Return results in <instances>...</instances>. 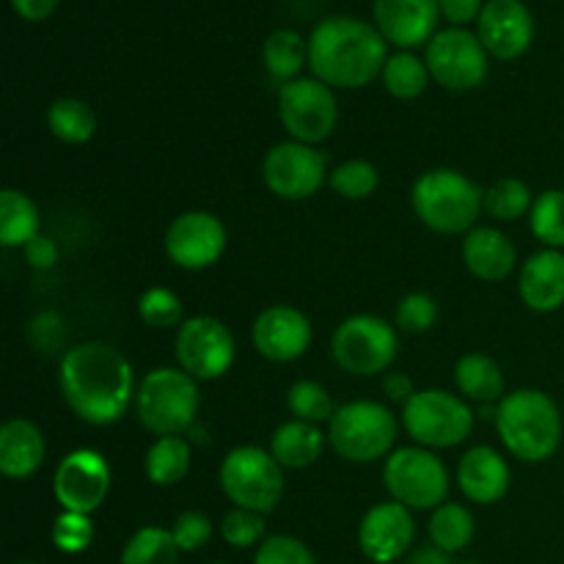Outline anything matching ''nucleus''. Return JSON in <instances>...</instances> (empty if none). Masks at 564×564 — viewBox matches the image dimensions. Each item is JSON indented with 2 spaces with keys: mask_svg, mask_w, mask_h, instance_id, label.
<instances>
[{
  "mask_svg": "<svg viewBox=\"0 0 564 564\" xmlns=\"http://www.w3.org/2000/svg\"><path fill=\"white\" fill-rule=\"evenodd\" d=\"M132 367L116 347L105 341L77 345L61 358V394L83 422H119L132 402Z\"/></svg>",
  "mask_w": 564,
  "mask_h": 564,
  "instance_id": "1",
  "label": "nucleus"
},
{
  "mask_svg": "<svg viewBox=\"0 0 564 564\" xmlns=\"http://www.w3.org/2000/svg\"><path fill=\"white\" fill-rule=\"evenodd\" d=\"M386 39L358 17H328L308 39V64L317 80L334 88H364L383 75Z\"/></svg>",
  "mask_w": 564,
  "mask_h": 564,
  "instance_id": "2",
  "label": "nucleus"
},
{
  "mask_svg": "<svg viewBox=\"0 0 564 564\" xmlns=\"http://www.w3.org/2000/svg\"><path fill=\"white\" fill-rule=\"evenodd\" d=\"M501 444L523 463H543L562 444V413L549 394L518 389L496 408Z\"/></svg>",
  "mask_w": 564,
  "mask_h": 564,
  "instance_id": "3",
  "label": "nucleus"
},
{
  "mask_svg": "<svg viewBox=\"0 0 564 564\" xmlns=\"http://www.w3.org/2000/svg\"><path fill=\"white\" fill-rule=\"evenodd\" d=\"M485 193L468 176L452 169H435L413 185V209L419 220L441 235H463L477 224Z\"/></svg>",
  "mask_w": 564,
  "mask_h": 564,
  "instance_id": "4",
  "label": "nucleus"
},
{
  "mask_svg": "<svg viewBox=\"0 0 564 564\" xmlns=\"http://www.w3.org/2000/svg\"><path fill=\"white\" fill-rule=\"evenodd\" d=\"M135 413L149 433L182 435L193 427L198 413L196 378L185 369H154L141 380L135 391Z\"/></svg>",
  "mask_w": 564,
  "mask_h": 564,
  "instance_id": "5",
  "label": "nucleus"
},
{
  "mask_svg": "<svg viewBox=\"0 0 564 564\" xmlns=\"http://www.w3.org/2000/svg\"><path fill=\"white\" fill-rule=\"evenodd\" d=\"M220 488L237 510L270 516L284 496L281 463L259 446H237L220 466Z\"/></svg>",
  "mask_w": 564,
  "mask_h": 564,
  "instance_id": "6",
  "label": "nucleus"
},
{
  "mask_svg": "<svg viewBox=\"0 0 564 564\" xmlns=\"http://www.w3.org/2000/svg\"><path fill=\"white\" fill-rule=\"evenodd\" d=\"M328 438L336 455L345 460L375 463L389 455V449L394 446L397 419L380 402H350V405H341L330 419Z\"/></svg>",
  "mask_w": 564,
  "mask_h": 564,
  "instance_id": "7",
  "label": "nucleus"
},
{
  "mask_svg": "<svg viewBox=\"0 0 564 564\" xmlns=\"http://www.w3.org/2000/svg\"><path fill=\"white\" fill-rule=\"evenodd\" d=\"M408 435L430 449H452L474 430V413L460 397L441 389L416 391L402 408Z\"/></svg>",
  "mask_w": 564,
  "mask_h": 564,
  "instance_id": "8",
  "label": "nucleus"
},
{
  "mask_svg": "<svg viewBox=\"0 0 564 564\" xmlns=\"http://www.w3.org/2000/svg\"><path fill=\"white\" fill-rule=\"evenodd\" d=\"M330 352L345 372L372 378L394 364L397 352H400V339L383 317L356 314L336 328Z\"/></svg>",
  "mask_w": 564,
  "mask_h": 564,
  "instance_id": "9",
  "label": "nucleus"
},
{
  "mask_svg": "<svg viewBox=\"0 0 564 564\" xmlns=\"http://www.w3.org/2000/svg\"><path fill=\"white\" fill-rule=\"evenodd\" d=\"M383 482L394 501L408 510H438L449 494L446 466L427 449L405 446L386 460Z\"/></svg>",
  "mask_w": 564,
  "mask_h": 564,
  "instance_id": "10",
  "label": "nucleus"
},
{
  "mask_svg": "<svg viewBox=\"0 0 564 564\" xmlns=\"http://www.w3.org/2000/svg\"><path fill=\"white\" fill-rule=\"evenodd\" d=\"M279 119L297 143H319L336 130L339 108L330 86L317 77H297L281 86Z\"/></svg>",
  "mask_w": 564,
  "mask_h": 564,
  "instance_id": "11",
  "label": "nucleus"
},
{
  "mask_svg": "<svg viewBox=\"0 0 564 564\" xmlns=\"http://www.w3.org/2000/svg\"><path fill=\"white\" fill-rule=\"evenodd\" d=\"M424 64L441 86L471 91L488 75V50L466 28H446L430 39Z\"/></svg>",
  "mask_w": 564,
  "mask_h": 564,
  "instance_id": "12",
  "label": "nucleus"
},
{
  "mask_svg": "<svg viewBox=\"0 0 564 564\" xmlns=\"http://www.w3.org/2000/svg\"><path fill=\"white\" fill-rule=\"evenodd\" d=\"M176 361L191 378L215 380L235 361V336L220 319L191 317L176 334Z\"/></svg>",
  "mask_w": 564,
  "mask_h": 564,
  "instance_id": "13",
  "label": "nucleus"
},
{
  "mask_svg": "<svg viewBox=\"0 0 564 564\" xmlns=\"http://www.w3.org/2000/svg\"><path fill=\"white\" fill-rule=\"evenodd\" d=\"M264 185L286 202H303L314 196L325 182V158L308 143L284 141L264 158Z\"/></svg>",
  "mask_w": 564,
  "mask_h": 564,
  "instance_id": "14",
  "label": "nucleus"
},
{
  "mask_svg": "<svg viewBox=\"0 0 564 564\" xmlns=\"http://www.w3.org/2000/svg\"><path fill=\"white\" fill-rule=\"evenodd\" d=\"M53 490L64 512L91 516L110 490V468L102 455L91 449H77L61 460L55 471Z\"/></svg>",
  "mask_w": 564,
  "mask_h": 564,
  "instance_id": "15",
  "label": "nucleus"
},
{
  "mask_svg": "<svg viewBox=\"0 0 564 564\" xmlns=\"http://www.w3.org/2000/svg\"><path fill=\"white\" fill-rule=\"evenodd\" d=\"M226 226L209 213H185L165 231V253L176 268L204 270L220 259Z\"/></svg>",
  "mask_w": 564,
  "mask_h": 564,
  "instance_id": "16",
  "label": "nucleus"
},
{
  "mask_svg": "<svg viewBox=\"0 0 564 564\" xmlns=\"http://www.w3.org/2000/svg\"><path fill=\"white\" fill-rule=\"evenodd\" d=\"M413 538H416V523H413L411 510L400 501L375 505L358 529V545L364 556L375 564H391L405 556Z\"/></svg>",
  "mask_w": 564,
  "mask_h": 564,
  "instance_id": "17",
  "label": "nucleus"
},
{
  "mask_svg": "<svg viewBox=\"0 0 564 564\" xmlns=\"http://www.w3.org/2000/svg\"><path fill=\"white\" fill-rule=\"evenodd\" d=\"M479 42L496 58H521L534 39L532 11L523 0H488L477 20Z\"/></svg>",
  "mask_w": 564,
  "mask_h": 564,
  "instance_id": "18",
  "label": "nucleus"
},
{
  "mask_svg": "<svg viewBox=\"0 0 564 564\" xmlns=\"http://www.w3.org/2000/svg\"><path fill=\"white\" fill-rule=\"evenodd\" d=\"M312 345V323L292 306H270L253 323V347L275 364L301 358Z\"/></svg>",
  "mask_w": 564,
  "mask_h": 564,
  "instance_id": "19",
  "label": "nucleus"
},
{
  "mask_svg": "<svg viewBox=\"0 0 564 564\" xmlns=\"http://www.w3.org/2000/svg\"><path fill=\"white\" fill-rule=\"evenodd\" d=\"M375 22L386 42L397 47H419L435 36L441 0H375Z\"/></svg>",
  "mask_w": 564,
  "mask_h": 564,
  "instance_id": "20",
  "label": "nucleus"
},
{
  "mask_svg": "<svg viewBox=\"0 0 564 564\" xmlns=\"http://www.w3.org/2000/svg\"><path fill=\"white\" fill-rule=\"evenodd\" d=\"M457 482L474 505H496L510 490V466L490 446H474L463 455Z\"/></svg>",
  "mask_w": 564,
  "mask_h": 564,
  "instance_id": "21",
  "label": "nucleus"
},
{
  "mask_svg": "<svg viewBox=\"0 0 564 564\" xmlns=\"http://www.w3.org/2000/svg\"><path fill=\"white\" fill-rule=\"evenodd\" d=\"M523 303L534 312H556L564 306V253L554 248L532 253L518 281Z\"/></svg>",
  "mask_w": 564,
  "mask_h": 564,
  "instance_id": "22",
  "label": "nucleus"
},
{
  "mask_svg": "<svg viewBox=\"0 0 564 564\" xmlns=\"http://www.w3.org/2000/svg\"><path fill=\"white\" fill-rule=\"evenodd\" d=\"M463 262L477 279L501 281L516 270L518 253L510 237L490 226H479L463 240Z\"/></svg>",
  "mask_w": 564,
  "mask_h": 564,
  "instance_id": "23",
  "label": "nucleus"
},
{
  "mask_svg": "<svg viewBox=\"0 0 564 564\" xmlns=\"http://www.w3.org/2000/svg\"><path fill=\"white\" fill-rule=\"evenodd\" d=\"M42 430L28 419H11L0 427V471L9 479H25L44 463Z\"/></svg>",
  "mask_w": 564,
  "mask_h": 564,
  "instance_id": "24",
  "label": "nucleus"
},
{
  "mask_svg": "<svg viewBox=\"0 0 564 564\" xmlns=\"http://www.w3.org/2000/svg\"><path fill=\"white\" fill-rule=\"evenodd\" d=\"M325 452V435L317 424L292 422L281 424L270 438V455L281 463V468H308L317 463Z\"/></svg>",
  "mask_w": 564,
  "mask_h": 564,
  "instance_id": "25",
  "label": "nucleus"
},
{
  "mask_svg": "<svg viewBox=\"0 0 564 564\" xmlns=\"http://www.w3.org/2000/svg\"><path fill=\"white\" fill-rule=\"evenodd\" d=\"M457 389L477 402H501L505 400V375L494 358L482 352L463 356L455 367Z\"/></svg>",
  "mask_w": 564,
  "mask_h": 564,
  "instance_id": "26",
  "label": "nucleus"
},
{
  "mask_svg": "<svg viewBox=\"0 0 564 564\" xmlns=\"http://www.w3.org/2000/svg\"><path fill=\"white\" fill-rule=\"evenodd\" d=\"M33 237H39L36 204L9 187L0 193V242L6 248H25Z\"/></svg>",
  "mask_w": 564,
  "mask_h": 564,
  "instance_id": "27",
  "label": "nucleus"
},
{
  "mask_svg": "<svg viewBox=\"0 0 564 564\" xmlns=\"http://www.w3.org/2000/svg\"><path fill=\"white\" fill-rule=\"evenodd\" d=\"M191 471V446L180 435H165L154 441L147 452V477L160 488L182 482Z\"/></svg>",
  "mask_w": 564,
  "mask_h": 564,
  "instance_id": "28",
  "label": "nucleus"
},
{
  "mask_svg": "<svg viewBox=\"0 0 564 564\" xmlns=\"http://www.w3.org/2000/svg\"><path fill=\"white\" fill-rule=\"evenodd\" d=\"M306 61L308 44L297 31L279 28V31L270 33L268 42H264V66H268V72L275 80H297L295 75L303 69Z\"/></svg>",
  "mask_w": 564,
  "mask_h": 564,
  "instance_id": "29",
  "label": "nucleus"
},
{
  "mask_svg": "<svg viewBox=\"0 0 564 564\" xmlns=\"http://www.w3.org/2000/svg\"><path fill=\"white\" fill-rule=\"evenodd\" d=\"M47 124L58 141L86 143L91 141L94 130H97V116H94V110L83 99L64 97L50 105Z\"/></svg>",
  "mask_w": 564,
  "mask_h": 564,
  "instance_id": "30",
  "label": "nucleus"
},
{
  "mask_svg": "<svg viewBox=\"0 0 564 564\" xmlns=\"http://www.w3.org/2000/svg\"><path fill=\"white\" fill-rule=\"evenodd\" d=\"M430 540L446 554L468 549L474 540V516L463 505H441L430 518Z\"/></svg>",
  "mask_w": 564,
  "mask_h": 564,
  "instance_id": "31",
  "label": "nucleus"
},
{
  "mask_svg": "<svg viewBox=\"0 0 564 564\" xmlns=\"http://www.w3.org/2000/svg\"><path fill=\"white\" fill-rule=\"evenodd\" d=\"M121 564H180V545L165 529L147 527L127 540Z\"/></svg>",
  "mask_w": 564,
  "mask_h": 564,
  "instance_id": "32",
  "label": "nucleus"
},
{
  "mask_svg": "<svg viewBox=\"0 0 564 564\" xmlns=\"http://www.w3.org/2000/svg\"><path fill=\"white\" fill-rule=\"evenodd\" d=\"M430 69L422 58L413 53H397L386 61L383 83L386 91L397 99H416L427 88Z\"/></svg>",
  "mask_w": 564,
  "mask_h": 564,
  "instance_id": "33",
  "label": "nucleus"
},
{
  "mask_svg": "<svg viewBox=\"0 0 564 564\" xmlns=\"http://www.w3.org/2000/svg\"><path fill=\"white\" fill-rule=\"evenodd\" d=\"M534 237L545 248L562 251L564 248V191H545L534 198L532 213H529Z\"/></svg>",
  "mask_w": 564,
  "mask_h": 564,
  "instance_id": "34",
  "label": "nucleus"
},
{
  "mask_svg": "<svg viewBox=\"0 0 564 564\" xmlns=\"http://www.w3.org/2000/svg\"><path fill=\"white\" fill-rule=\"evenodd\" d=\"M286 405H290L292 416L297 422H308V424H319V422H330L336 416L339 408L334 405L330 400L328 389L317 380H297L295 386L286 394Z\"/></svg>",
  "mask_w": 564,
  "mask_h": 564,
  "instance_id": "35",
  "label": "nucleus"
},
{
  "mask_svg": "<svg viewBox=\"0 0 564 564\" xmlns=\"http://www.w3.org/2000/svg\"><path fill=\"white\" fill-rule=\"evenodd\" d=\"M532 191L521 180H499L485 191V213L496 220H518L532 213Z\"/></svg>",
  "mask_w": 564,
  "mask_h": 564,
  "instance_id": "36",
  "label": "nucleus"
},
{
  "mask_svg": "<svg viewBox=\"0 0 564 564\" xmlns=\"http://www.w3.org/2000/svg\"><path fill=\"white\" fill-rule=\"evenodd\" d=\"M378 182V169L372 163H367V160H347V163L336 165L330 171V187L339 196L352 198V202H361V198L372 196Z\"/></svg>",
  "mask_w": 564,
  "mask_h": 564,
  "instance_id": "37",
  "label": "nucleus"
},
{
  "mask_svg": "<svg viewBox=\"0 0 564 564\" xmlns=\"http://www.w3.org/2000/svg\"><path fill=\"white\" fill-rule=\"evenodd\" d=\"M138 314L149 328H174L182 323V301L165 286H154L143 292Z\"/></svg>",
  "mask_w": 564,
  "mask_h": 564,
  "instance_id": "38",
  "label": "nucleus"
},
{
  "mask_svg": "<svg viewBox=\"0 0 564 564\" xmlns=\"http://www.w3.org/2000/svg\"><path fill=\"white\" fill-rule=\"evenodd\" d=\"M438 319V303L427 292H411L397 306V328L405 334H424Z\"/></svg>",
  "mask_w": 564,
  "mask_h": 564,
  "instance_id": "39",
  "label": "nucleus"
},
{
  "mask_svg": "<svg viewBox=\"0 0 564 564\" xmlns=\"http://www.w3.org/2000/svg\"><path fill=\"white\" fill-rule=\"evenodd\" d=\"M94 540V523L91 518L83 512H64L55 518L53 523V543L58 545L64 554H80L91 545Z\"/></svg>",
  "mask_w": 564,
  "mask_h": 564,
  "instance_id": "40",
  "label": "nucleus"
},
{
  "mask_svg": "<svg viewBox=\"0 0 564 564\" xmlns=\"http://www.w3.org/2000/svg\"><path fill=\"white\" fill-rule=\"evenodd\" d=\"M220 534L231 549H251L264 540V516L235 507L220 523Z\"/></svg>",
  "mask_w": 564,
  "mask_h": 564,
  "instance_id": "41",
  "label": "nucleus"
},
{
  "mask_svg": "<svg viewBox=\"0 0 564 564\" xmlns=\"http://www.w3.org/2000/svg\"><path fill=\"white\" fill-rule=\"evenodd\" d=\"M253 564H317L314 554L308 551L306 543L297 538H286V534H273L259 543Z\"/></svg>",
  "mask_w": 564,
  "mask_h": 564,
  "instance_id": "42",
  "label": "nucleus"
},
{
  "mask_svg": "<svg viewBox=\"0 0 564 564\" xmlns=\"http://www.w3.org/2000/svg\"><path fill=\"white\" fill-rule=\"evenodd\" d=\"M171 534H174L180 551H198L202 545L209 543V538H213V521H209L204 512H182L174 521Z\"/></svg>",
  "mask_w": 564,
  "mask_h": 564,
  "instance_id": "43",
  "label": "nucleus"
},
{
  "mask_svg": "<svg viewBox=\"0 0 564 564\" xmlns=\"http://www.w3.org/2000/svg\"><path fill=\"white\" fill-rule=\"evenodd\" d=\"M25 259L31 262V268L36 270H50L55 262H58V248L50 237H33L31 242L25 246Z\"/></svg>",
  "mask_w": 564,
  "mask_h": 564,
  "instance_id": "44",
  "label": "nucleus"
},
{
  "mask_svg": "<svg viewBox=\"0 0 564 564\" xmlns=\"http://www.w3.org/2000/svg\"><path fill=\"white\" fill-rule=\"evenodd\" d=\"M482 0H441V14L455 25H466V22L479 20L482 14Z\"/></svg>",
  "mask_w": 564,
  "mask_h": 564,
  "instance_id": "45",
  "label": "nucleus"
},
{
  "mask_svg": "<svg viewBox=\"0 0 564 564\" xmlns=\"http://www.w3.org/2000/svg\"><path fill=\"white\" fill-rule=\"evenodd\" d=\"M58 3L61 0H11L17 14H20L22 20H31V22L47 20V17L58 9Z\"/></svg>",
  "mask_w": 564,
  "mask_h": 564,
  "instance_id": "46",
  "label": "nucleus"
},
{
  "mask_svg": "<svg viewBox=\"0 0 564 564\" xmlns=\"http://www.w3.org/2000/svg\"><path fill=\"white\" fill-rule=\"evenodd\" d=\"M386 394L394 402H408L416 391H413L411 378H405V375H389L386 378Z\"/></svg>",
  "mask_w": 564,
  "mask_h": 564,
  "instance_id": "47",
  "label": "nucleus"
},
{
  "mask_svg": "<svg viewBox=\"0 0 564 564\" xmlns=\"http://www.w3.org/2000/svg\"><path fill=\"white\" fill-rule=\"evenodd\" d=\"M408 564H452V560L446 551L438 549V545H424V549L413 551Z\"/></svg>",
  "mask_w": 564,
  "mask_h": 564,
  "instance_id": "48",
  "label": "nucleus"
},
{
  "mask_svg": "<svg viewBox=\"0 0 564 564\" xmlns=\"http://www.w3.org/2000/svg\"><path fill=\"white\" fill-rule=\"evenodd\" d=\"M460 564H479V562H460Z\"/></svg>",
  "mask_w": 564,
  "mask_h": 564,
  "instance_id": "49",
  "label": "nucleus"
},
{
  "mask_svg": "<svg viewBox=\"0 0 564 564\" xmlns=\"http://www.w3.org/2000/svg\"><path fill=\"white\" fill-rule=\"evenodd\" d=\"M20 564H33V562H20Z\"/></svg>",
  "mask_w": 564,
  "mask_h": 564,
  "instance_id": "50",
  "label": "nucleus"
}]
</instances>
